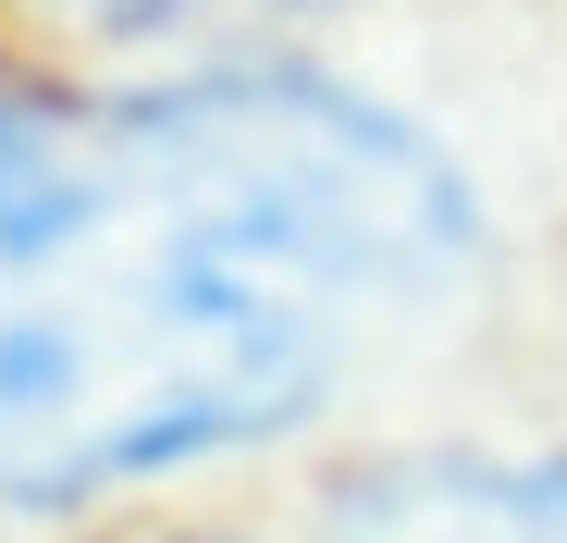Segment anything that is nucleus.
I'll use <instances>...</instances> for the list:
<instances>
[{
    "label": "nucleus",
    "mask_w": 567,
    "mask_h": 543,
    "mask_svg": "<svg viewBox=\"0 0 567 543\" xmlns=\"http://www.w3.org/2000/svg\"><path fill=\"white\" fill-rule=\"evenodd\" d=\"M38 13L74 25V38H185V25L247 13V0H38Z\"/></svg>",
    "instance_id": "7ed1b4c3"
},
{
    "label": "nucleus",
    "mask_w": 567,
    "mask_h": 543,
    "mask_svg": "<svg viewBox=\"0 0 567 543\" xmlns=\"http://www.w3.org/2000/svg\"><path fill=\"white\" fill-rule=\"evenodd\" d=\"M321 543H567V458H395L346 482Z\"/></svg>",
    "instance_id": "f03ea898"
},
{
    "label": "nucleus",
    "mask_w": 567,
    "mask_h": 543,
    "mask_svg": "<svg viewBox=\"0 0 567 543\" xmlns=\"http://www.w3.org/2000/svg\"><path fill=\"white\" fill-rule=\"evenodd\" d=\"M468 272V173L321 74L0 86V506H86L321 420Z\"/></svg>",
    "instance_id": "f257e3e1"
}]
</instances>
